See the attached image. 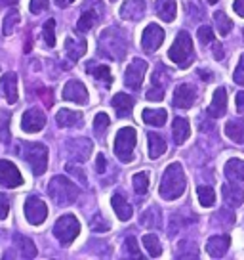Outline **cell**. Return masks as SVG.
Returning a JSON list of instances; mask_svg holds the SVG:
<instances>
[{
  "label": "cell",
  "instance_id": "4fadbf2b",
  "mask_svg": "<svg viewBox=\"0 0 244 260\" xmlns=\"http://www.w3.org/2000/svg\"><path fill=\"white\" fill-rule=\"evenodd\" d=\"M92 149H94V144L86 138H76L67 142V153L74 161H86L92 153Z\"/></svg>",
  "mask_w": 244,
  "mask_h": 260
},
{
  "label": "cell",
  "instance_id": "11a10c76",
  "mask_svg": "<svg viewBox=\"0 0 244 260\" xmlns=\"http://www.w3.org/2000/svg\"><path fill=\"white\" fill-rule=\"evenodd\" d=\"M221 57H223V50L220 44H216V59H221Z\"/></svg>",
  "mask_w": 244,
  "mask_h": 260
},
{
  "label": "cell",
  "instance_id": "816d5d0a",
  "mask_svg": "<svg viewBox=\"0 0 244 260\" xmlns=\"http://www.w3.org/2000/svg\"><path fill=\"white\" fill-rule=\"evenodd\" d=\"M40 96H42V102L46 104V107H50L54 104V98H52V90H40Z\"/></svg>",
  "mask_w": 244,
  "mask_h": 260
},
{
  "label": "cell",
  "instance_id": "680465c9",
  "mask_svg": "<svg viewBox=\"0 0 244 260\" xmlns=\"http://www.w3.org/2000/svg\"><path fill=\"white\" fill-rule=\"evenodd\" d=\"M111 2H114V0H111Z\"/></svg>",
  "mask_w": 244,
  "mask_h": 260
},
{
  "label": "cell",
  "instance_id": "52a82bcc",
  "mask_svg": "<svg viewBox=\"0 0 244 260\" xmlns=\"http://www.w3.org/2000/svg\"><path fill=\"white\" fill-rule=\"evenodd\" d=\"M136 149V130L132 126H124L118 130L114 138V153L122 162H130Z\"/></svg>",
  "mask_w": 244,
  "mask_h": 260
},
{
  "label": "cell",
  "instance_id": "d6a6232c",
  "mask_svg": "<svg viewBox=\"0 0 244 260\" xmlns=\"http://www.w3.org/2000/svg\"><path fill=\"white\" fill-rule=\"evenodd\" d=\"M99 14H94V12H90V10H86L84 14L80 16V19L76 21V31L78 32H86V31H92V27L96 25V21H98Z\"/></svg>",
  "mask_w": 244,
  "mask_h": 260
},
{
  "label": "cell",
  "instance_id": "9f6ffc18",
  "mask_svg": "<svg viewBox=\"0 0 244 260\" xmlns=\"http://www.w3.org/2000/svg\"><path fill=\"white\" fill-rule=\"evenodd\" d=\"M17 0H0V4H8V6H12V4H16Z\"/></svg>",
  "mask_w": 244,
  "mask_h": 260
},
{
  "label": "cell",
  "instance_id": "2e32d148",
  "mask_svg": "<svg viewBox=\"0 0 244 260\" xmlns=\"http://www.w3.org/2000/svg\"><path fill=\"white\" fill-rule=\"evenodd\" d=\"M145 0H126L120 8V17L128 21H139L145 16Z\"/></svg>",
  "mask_w": 244,
  "mask_h": 260
},
{
  "label": "cell",
  "instance_id": "f546056e",
  "mask_svg": "<svg viewBox=\"0 0 244 260\" xmlns=\"http://www.w3.org/2000/svg\"><path fill=\"white\" fill-rule=\"evenodd\" d=\"M56 122L59 126H76L82 122V113L78 111H71V109H61L56 115Z\"/></svg>",
  "mask_w": 244,
  "mask_h": 260
},
{
  "label": "cell",
  "instance_id": "836d02e7",
  "mask_svg": "<svg viewBox=\"0 0 244 260\" xmlns=\"http://www.w3.org/2000/svg\"><path fill=\"white\" fill-rule=\"evenodd\" d=\"M143 245H145L147 252H149L153 258H156V256H160V254H162L160 241H158V237L153 236V234H147V236H143Z\"/></svg>",
  "mask_w": 244,
  "mask_h": 260
},
{
  "label": "cell",
  "instance_id": "3957f363",
  "mask_svg": "<svg viewBox=\"0 0 244 260\" xmlns=\"http://www.w3.org/2000/svg\"><path fill=\"white\" fill-rule=\"evenodd\" d=\"M48 193L59 207H67V205H73L78 199V187L65 176H56L50 182Z\"/></svg>",
  "mask_w": 244,
  "mask_h": 260
},
{
  "label": "cell",
  "instance_id": "6da1fadb",
  "mask_svg": "<svg viewBox=\"0 0 244 260\" xmlns=\"http://www.w3.org/2000/svg\"><path fill=\"white\" fill-rule=\"evenodd\" d=\"M98 50L101 56L114 59V61H120L126 56L128 41H126L124 32L118 27H109V29H105V31L99 35Z\"/></svg>",
  "mask_w": 244,
  "mask_h": 260
},
{
  "label": "cell",
  "instance_id": "cb8c5ba5",
  "mask_svg": "<svg viewBox=\"0 0 244 260\" xmlns=\"http://www.w3.org/2000/svg\"><path fill=\"white\" fill-rule=\"evenodd\" d=\"M225 134L231 142H235L238 146L244 144V121H238V119H233L225 124Z\"/></svg>",
  "mask_w": 244,
  "mask_h": 260
},
{
  "label": "cell",
  "instance_id": "7bdbcfd3",
  "mask_svg": "<svg viewBox=\"0 0 244 260\" xmlns=\"http://www.w3.org/2000/svg\"><path fill=\"white\" fill-rule=\"evenodd\" d=\"M198 41L202 42V44H210L214 41V32H212V27L208 25H202V27H198Z\"/></svg>",
  "mask_w": 244,
  "mask_h": 260
},
{
  "label": "cell",
  "instance_id": "ffe728a7",
  "mask_svg": "<svg viewBox=\"0 0 244 260\" xmlns=\"http://www.w3.org/2000/svg\"><path fill=\"white\" fill-rule=\"evenodd\" d=\"M86 50H88V42L84 41V39L69 37V39L65 41V52L73 61H78V59L86 54Z\"/></svg>",
  "mask_w": 244,
  "mask_h": 260
},
{
  "label": "cell",
  "instance_id": "c3c4849f",
  "mask_svg": "<svg viewBox=\"0 0 244 260\" xmlns=\"http://www.w3.org/2000/svg\"><path fill=\"white\" fill-rule=\"evenodd\" d=\"M235 81L244 86V56L240 57V63H238V67H236L235 71Z\"/></svg>",
  "mask_w": 244,
  "mask_h": 260
},
{
  "label": "cell",
  "instance_id": "d4e9b609",
  "mask_svg": "<svg viewBox=\"0 0 244 260\" xmlns=\"http://www.w3.org/2000/svg\"><path fill=\"white\" fill-rule=\"evenodd\" d=\"M14 245H16V249L19 251L21 258H34L36 256V247H34V243L29 237L16 236L14 237Z\"/></svg>",
  "mask_w": 244,
  "mask_h": 260
},
{
  "label": "cell",
  "instance_id": "b9f144b4",
  "mask_svg": "<svg viewBox=\"0 0 244 260\" xmlns=\"http://www.w3.org/2000/svg\"><path fill=\"white\" fill-rule=\"evenodd\" d=\"M65 171L69 172V174H73L74 178H78V182H80L82 186H86V184H88V180H86V176H84V171H82L80 167H74V165H71V162H69V165L65 167Z\"/></svg>",
  "mask_w": 244,
  "mask_h": 260
},
{
  "label": "cell",
  "instance_id": "f1b7e54d",
  "mask_svg": "<svg viewBox=\"0 0 244 260\" xmlns=\"http://www.w3.org/2000/svg\"><path fill=\"white\" fill-rule=\"evenodd\" d=\"M111 205H113L114 212H116V216L120 220H130L132 218V205L122 197V195H113V199H111Z\"/></svg>",
  "mask_w": 244,
  "mask_h": 260
},
{
  "label": "cell",
  "instance_id": "74e56055",
  "mask_svg": "<svg viewBox=\"0 0 244 260\" xmlns=\"http://www.w3.org/2000/svg\"><path fill=\"white\" fill-rule=\"evenodd\" d=\"M134 189H136V193L139 195H145L147 189H149V174L147 172H138V174H134Z\"/></svg>",
  "mask_w": 244,
  "mask_h": 260
},
{
  "label": "cell",
  "instance_id": "7a4b0ae2",
  "mask_svg": "<svg viewBox=\"0 0 244 260\" xmlns=\"http://www.w3.org/2000/svg\"><path fill=\"white\" fill-rule=\"evenodd\" d=\"M185 172H183V167L179 162H172L168 165V169L164 171L162 180H160V187H158V193L162 199L166 201H174L183 195L185 191Z\"/></svg>",
  "mask_w": 244,
  "mask_h": 260
},
{
  "label": "cell",
  "instance_id": "5bb4252c",
  "mask_svg": "<svg viewBox=\"0 0 244 260\" xmlns=\"http://www.w3.org/2000/svg\"><path fill=\"white\" fill-rule=\"evenodd\" d=\"M63 100L74 102L78 106H86L88 104V90L80 81H69L63 88Z\"/></svg>",
  "mask_w": 244,
  "mask_h": 260
},
{
  "label": "cell",
  "instance_id": "5b68a950",
  "mask_svg": "<svg viewBox=\"0 0 244 260\" xmlns=\"http://www.w3.org/2000/svg\"><path fill=\"white\" fill-rule=\"evenodd\" d=\"M21 147H23V159L29 165L36 176L44 174L46 167H48V149L42 144H27V142H21Z\"/></svg>",
  "mask_w": 244,
  "mask_h": 260
},
{
  "label": "cell",
  "instance_id": "7c38bea8",
  "mask_svg": "<svg viewBox=\"0 0 244 260\" xmlns=\"http://www.w3.org/2000/svg\"><path fill=\"white\" fill-rule=\"evenodd\" d=\"M23 184V176L19 174L16 165L10 161L0 159V186L4 187H17Z\"/></svg>",
  "mask_w": 244,
  "mask_h": 260
},
{
  "label": "cell",
  "instance_id": "d6986e66",
  "mask_svg": "<svg viewBox=\"0 0 244 260\" xmlns=\"http://www.w3.org/2000/svg\"><path fill=\"white\" fill-rule=\"evenodd\" d=\"M225 109H227V90L220 86V88L214 92V98H212V104L208 106V115L218 119L221 115H225Z\"/></svg>",
  "mask_w": 244,
  "mask_h": 260
},
{
  "label": "cell",
  "instance_id": "e575fe53",
  "mask_svg": "<svg viewBox=\"0 0 244 260\" xmlns=\"http://www.w3.org/2000/svg\"><path fill=\"white\" fill-rule=\"evenodd\" d=\"M214 19H216V27H218V32H220L221 37L229 35V31L233 29V21L225 16V12H216Z\"/></svg>",
  "mask_w": 244,
  "mask_h": 260
},
{
  "label": "cell",
  "instance_id": "ba28073f",
  "mask_svg": "<svg viewBox=\"0 0 244 260\" xmlns=\"http://www.w3.org/2000/svg\"><path fill=\"white\" fill-rule=\"evenodd\" d=\"M25 216H27V220L33 224V226H38V224H42L44 220H46V216H48V207H46V203L42 201V199H38V197H29L27 201H25Z\"/></svg>",
  "mask_w": 244,
  "mask_h": 260
},
{
  "label": "cell",
  "instance_id": "484cf974",
  "mask_svg": "<svg viewBox=\"0 0 244 260\" xmlns=\"http://www.w3.org/2000/svg\"><path fill=\"white\" fill-rule=\"evenodd\" d=\"M147 140H149V157L151 159H158L160 155L166 153V142L162 136H158L156 132H149Z\"/></svg>",
  "mask_w": 244,
  "mask_h": 260
},
{
  "label": "cell",
  "instance_id": "7402d4cb",
  "mask_svg": "<svg viewBox=\"0 0 244 260\" xmlns=\"http://www.w3.org/2000/svg\"><path fill=\"white\" fill-rule=\"evenodd\" d=\"M221 189H223V199H225V203H227L229 207L235 209V207H240V205L244 203V191L240 187H236V182H235V186H233V184H225Z\"/></svg>",
  "mask_w": 244,
  "mask_h": 260
},
{
  "label": "cell",
  "instance_id": "9c48e42d",
  "mask_svg": "<svg viewBox=\"0 0 244 260\" xmlns=\"http://www.w3.org/2000/svg\"><path fill=\"white\" fill-rule=\"evenodd\" d=\"M44 124H46V113L38 109V107H31V109H27L21 117V128L25 132H40L44 128Z\"/></svg>",
  "mask_w": 244,
  "mask_h": 260
},
{
  "label": "cell",
  "instance_id": "4316f807",
  "mask_svg": "<svg viewBox=\"0 0 244 260\" xmlns=\"http://www.w3.org/2000/svg\"><path fill=\"white\" fill-rule=\"evenodd\" d=\"M225 176L231 182H242L244 180V161L242 159H231L225 162Z\"/></svg>",
  "mask_w": 244,
  "mask_h": 260
},
{
  "label": "cell",
  "instance_id": "7dc6e473",
  "mask_svg": "<svg viewBox=\"0 0 244 260\" xmlns=\"http://www.w3.org/2000/svg\"><path fill=\"white\" fill-rule=\"evenodd\" d=\"M8 211H10V201L8 197L4 193H0V220H4L8 216Z\"/></svg>",
  "mask_w": 244,
  "mask_h": 260
},
{
  "label": "cell",
  "instance_id": "60d3db41",
  "mask_svg": "<svg viewBox=\"0 0 244 260\" xmlns=\"http://www.w3.org/2000/svg\"><path fill=\"white\" fill-rule=\"evenodd\" d=\"M90 228H92V232H107L109 230V222L101 218V214H96L94 218L90 220Z\"/></svg>",
  "mask_w": 244,
  "mask_h": 260
},
{
  "label": "cell",
  "instance_id": "d590c367",
  "mask_svg": "<svg viewBox=\"0 0 244 260\" xmlns=\"http://www.w3.org/2000/svg\"><path fill=\"white\" fill-rule=\"evenodd\" d=\"M17 23H19V14H17L16 10H10L6 19H4V25H2V32H4V37H10L12 32L16 31Z\"/></svg>",
  "mask_w": 244,
  "mask_h": 260
},
{
  "label": "cell",
  "instance_id": "f907efd6",
  "mask_svg": "<svg viewBox=\"0 0 244 260\" xmlns=\"http://www.w3.org/2000/svg\"><path fill=\"white\" fill-rule=\"evenodd\" d=\"M105 155H98V159H96V171H98V174H103V171H105Z\"/></svg>",
  "mask_w": 244,
  "mask_h": 260
},
{
  "label": "cell",
  "instance_id": "8992f818",
  "mask_svg": "<svg viewBox=\"0 0 244 260\" xmlns=\"http://www.w3.org/2000/svg\"><path fill=\"white\" fill-rule=\"evenodd\" d=\"M80 234V222L76 220L73 214H65L61 218H57L56 226H54V236L61 245H71Z\"/></svg>",
  "mask_w": 244,
  "mask_h": 260
},
{
  "label": "cell",
  "instance_id": "9a60e30c",
  "mask_svg": "<svg viewBox=\"0 0 244 260\" xmlns=\"http://www.w3.org/2000/svg\"><path fill=\"white\" fill-rule=\"evenodd\" d=\"M196 100V90L191 84H179L176 92H174V106L179 109H189L195 104Z\"/></svg>",
  "mask_w": 244,
  "mask_h": 260
},
{
  "label": "cell",
  "instance_id": "e0dca14e",
  "mask_svg": "<svg viewBox=\"0 0 244 260\" xmlns=\"http://www.w3.org/2000/svg\"><path fill=\"white\" fill-rule=\"evenodd\" d=\"M0 92L6 98L8 104H16L17 102V75L16 73H4L0 79Z\"/></svg>",
  "mask_w": 244,
  "mask_h": 260
},
{
  "label": "cell",
  "instance_id": "83f0119b",
  "mask_svg": "<svg viewBox=\"0 0 244 260\" xmlns=\"http://www.w3.org/2000/svg\"><path fill=\"white\" fill-rule=\"evenodd\" d=\"M113 107L118 117H128L134 107V98H130L128 94H116L113 98Z\"/></svg>",
  "mask_w": 244,
  "mask_h": 260
},
{
  "label": "cell",
  "instance_id": "603a6c76",
  "mask_svg": "<svg viewBox=\"0 0 244 260\" xmlns=\"http://www.w3.org/2000/svg\"><path fill=\"white\" fill-rule=\"evenodd\" d=\"M155 10L158 17L164 19V21H174L176 19V14H178V6L174 0H156L155 2Z\"/></svg>",
  "mask_w": 244,
  "mask_h": 260
},
{
  "label": "cell",
  "instance_id": "8fae6325",
  "mask_svg": "<svg viewBox=\"0 0 244 260\" xmlns=\"http://www.w3.org/2000/svg\"><path fill=\"white\" fill-rule=\"evenodd\" d=\"M164 42V31L158 27V25L151 23L145 27V31H143V37H141V46L143 50L147 52H156V50L160 48V44Z\"/></svg>",
  "mask_w": 244,
  "mask_h": 260
},
{
  "label": "cell",
  "instance_id": "f6af8a7d",
  "mask_svg": "<svg viewBox=\"0 0 244 260\" xmlns=\"http://www.w3.org/2000/svg\"><path fill=\"white\" fill-rule=\"evenodd\" d=\"M126 249H128V252H130V256H134V258H141V254H139V251H138V243H136V237L134 236L126 237Z\"/></svg>",
  "mask_w": 244,
  "mask_h": 260
},
{
  "label": "cell",
  "instance_id": "6f0895ef",
  "mask_svg": "<svg viewBox=\"0 0 244 260\" xmlns=\"http://www.w3.org/2000/svg\"><path fill=\"white\" fill-rule=\"evenodd\" d=\"M208 2H210V4H216V2H218V0H208Z\"/></svg>",
  "mask_w": 244,
  "mask_h": 260
},
{
  "label": "cell",
  "instance_id": "277c9868",
  "mask_svg": "<svg viewBox=\"0 0 244 260\" xmlns=\"http://www.w3.org/2000/svg\"><path fill=\"white\" fill-rule=\"evenodd\" d=\"M168 57L174 63H178L179 67H187L193 61V41H191L189 32H178V37H176V41H174L170 52H168Z\"/></svg>",
  "mask_w": 244,
  "mask_h": 260
},
{
  "label": "cell",
  "instance_id": "30bf717a",
  "mask_svg": "<svg viewBox=\"0 0 244 260\" xmlns=\"http://www.w3.org/2000/svg\"><path fill=\"white\" fill-rule=\"evenodd\" d=\"M145 71H147L145 61H143V59H134V61L128 65L126 73H124V82H126V86H128L130 90H139L141 82H143V77H145Z\"/></svg>",
  "mask_w": 244,
  "mask_h": 260
},
{
  "label": "cell",
  "instance_id": "1f68e13d",
  "mask_svg": "<svg viewBox=\"0 0 244 260\" xmlns=\"http://www.w3.org/2000/svg\"><path fill=\"white\" fill-rule=\"evenodd\" d=\"M166 111L164 109H145L143 111V121L147 124H153V126H162L166 122Z\"/></svg>",
  "mask_w": 244,
  "mask_h": 260
},
{
  "label": "cell",
  "instance_id": "44dd1931",
  "mask_svg": "<svg viewBox=\"0 0 244 260\" xmlns=\"http://www.w3.org/2000/svg\"><path fill=\"white\" fill-rule=\"evenodd\" d=\"M172 134H174V142H176L178 146H181V144L191 136V126H189L187 119L176 117V119H174V124H172Z\"/></svg>",
  "mask_w": 244,
  "mask_h": 260
},
{
  "label": "cell",
  "instance_id": "f35d334b",
  "mask_svg": "<svg viewBox=\"0 0 244 260\" xmlns=\"http://www.w3.org/2000/svg\"><path fill=\"white\" fill-rule=\"evenodd\" d=\"M56 19H48L46 25H44V31H42V37H44V42L46 46L54 48L56 46Z\"/></svg>",
  "mask_w": 244,
  "mask_h": 260
},
{
  "label": "cell",
  "instance_id": "ab89813d",
  "mask_svg": "<svg viewBox=\"0 0 244 260\" xmlns=\"http://www.w3.org/2000/svg\"><path fill=\"white\" fill-rule=\"evenodd\" d=\"M109 117H107L105 113H98L96 115V119H94V130H96V134L98 136H103V132L107 130V126H109Z\"/></svg>",
  "mask_w": 244,
  "mask_h": 260
},
{
  "label": "cell",
  "instance_id": "8d00e7d4",
  "mask_svg": "<svg viewBox=\"0 0 244 260\" xmlns=\"http://www.w3.org/2000/svg\"><path fill=\"white\" fill-rule=\"evenodd\" d=\"M196 195H198V201L202 207H212V205L216 203V193H214V189L208 186H200L196 189Z\"/></svg>",
  "mask_w": 244,
  "mask_h": 260
},
{
  "label": "cell",
  "instance_id": "681fc988",
  "mask_svg": "<svg viewBox=\"0 0 244 260\" xmlns=\"http://www.w3.org/2000/svg\"><path fill=\"white\" fill-rule=\"evenodd\" d=\"M235 104H236V111H238V113L244 117V92H236Z\"/></svg>",
  "mask_w": 244,
  "mask_h": 260
},
{
  "label": "cell",
  "instance_id": "ac0fdd59",
  "mask_svg": "<svg viewBox=\"0 0 244 260\" xmlns=\"http://www.w3.org/2000/svg\"><path fill=\"white\" fill-rule=\"evenodd\" d=\"M231 247V237L229 236H212L206 243V251L212 258H221Z\"/></svg>",
  "mask_w": 244,
  "mask_h": 260
},
{
  "label": "cell",
  "instance_id": "db71d44e",
  "mask_svg": "<svg viewBox=\"0 0 244 260\" xmlns=\"http://www.w3.org/2000/svg\"><path fill=\"white\" fill-rule=\"evenodd\" d=\"M57 6H61V8H65V6H69V4H73L74 0H56Z\"/></svg>",
  "mask_w": 244,
  "mask_h": 260
},
{
  "label": "cell",
  "instance_id": "bcb514c9",
  "mask_svg": "<svg viewBox=\"0 0 244 260\" xmlns=\"http://www.w3.org/2000/svg\"><path fill=\"white\" fill-rule=\"evenodd\" d=\"M162 98H164L162 86H155V84H153V88L147 92V100H151V102H160Z\"/></svg>",
  "mask_w": 244,
  "mask_h": 260
},
{
  "label": "cell",
  "instance_id": "4dcf8cb0",
  "mask_svg": "<svg viewBox=\"0 0 244 260\" xmlns=\"http://www.w3.org/2000/svg\"><path fill=\"white\" fill-rule=\"evenodd\" d=\"M86 73L92 75V77H96V79L103 82L105 86H111V82H113V75H111V71H109V67H107V65L88 63L86 65Z\"/></svg>",
  "mask_w": 244,
  "mask_h": 260
},
{
  "label": "cell",
  "instance_id": "ee69618b",
  "mask_svg": "<svg viewBox=\"0 0 244 260\" xmlns=\"http://www.w3.org/2000/svg\"><path fill=\"white\" fill-rule=\"evenodd\" d=\"M29 10H31V14L38 16V14H42L44 10H48V0H31Z\"/></svg>",
  "mask_w": 244,
  "mask_h": 260
},
{
  "label": "cell",
  "instance_id": "f5cc1de1",
  "mask_svg": "<svg viewBox=\"0 0 244 260\" xmlns=\"http://www.w3.org/2000/svg\"><path fill=\"white\" fill-rule=\"evenodd\" d=\"M233 10L236 12V16L244 17V0H235L233 2Z\"/></svg>",
  "mask_w": 244,
  "mask_h": 260
}]
</instances>
